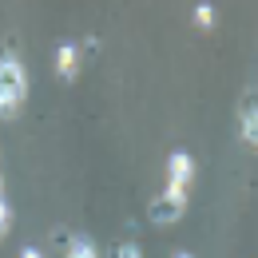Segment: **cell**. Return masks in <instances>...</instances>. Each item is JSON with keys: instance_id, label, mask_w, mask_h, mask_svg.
I'll use <instances>...</instances> for the list:
<instances>
[{"instance_id": "8fae6325", "label": "cell", "mask_w": 258, "mask_h": 258, "mask_svg": "<svg viewBox=\"0 0 258 258\" xmlns=\"http://www.w3.org/2000/svg\"><path fill=\"white\" fill-rule=\"evenodd\" d=\"M171 258H195V254H191V250H175Z\"/></svg>"}, {"instance_id": "3957f363", "label": "cell", "mask_w": 258, "mask_h": 258, "mask_svg": "<svg viewBox=\"0 0 258 258\" xmlns=\"http://www.w3.org/2000/svg\"><path fill=\"white\" fill-rule=\"evenodd\" d=\"M56 76L64 80V84H72L76 76H80V44H60L56 48Z\"/></svg>"}, {"instance_id": "9c48e42d", "label": "cell", "mask_w": 258, "mask_h": 258, "mask_svg": "<svg viewBox=\"0 0 258 258\" xmlns=\"http://www.w3.org/2000/svg\"><path fill=\"white\" fill-rule=\"evenodd\" d=\"M115 258H143V246H139V242H123V246L115 250Z\"/></svg>"}, {"instance_id": "30bf717a", "label": "cell", "mask_w": 258, "mask_h": 258, "mask_svg": "<svg viewBox=\"0 0 258 258\" xmlns=\"http://www.w3.org/2000/svg\"><path fill=\"white\" fill-rule=\"evenodd\" d=\"M20 258H44V250H40V246H24V250H20Z\"/></svg>"}, {"instance_id": "7a4b0ae2", "label": "cell", "mask_w": 258, "mask_h": 258, "mask_svg": "<svg viewBox=\"0 0 258 258\" xmlns=\"http://www.w3.org/2000/svg\"><path fill=\"white\" fill-rule=\"evenodd\" d=\"M191 183H195V159H191V151H171V159H167V187H163V199L187 211V203H191Z\"/></svg>"}, {"instance_id": "6da1fadb", "label": "cell", "mask_w": 258, "mask_h": 258, "mask_svg": "<svg viewBox=\"0 0 258 258\" xmlns=\"http://www.w3.org/2000/svg\"><path fill=\"white\" fill-rule=\"evenodd\" d=\"M28 99V72L16 48H0V119H16Z\"/></svg>"}, {"instance_id": "277c9868", "label": "cell", "mask_w": 258, "mask_h": 258, "mask_svg": "<svg viewBox=\"0 0 258 258\" xmlns=\"http://www.w3.org/2000/svg\"><path fill=\"white\" fill-rule=\"evenodd\" d=\"M147 215H151V223H159V226H171V223H179V219H183V215H187V211H183V207H175V203H167V199H155V203H151V211H147Z\"/></svg>"}, {"instance_id": "8992f818", "label": "cell", "mask_w": 258, "mask_h": 258, "mask_svg": "<svg viewBox=\"0 0 258 258\" xmlns=\"http://www.w3.org/2000/svg\"><path fill=\"white\" fill-rule=\"evenodd\" d=\"M242 139H246V147L258 151V107H246V111H242Z\"/></svg>"}, {"instance_id": "52a82bcc", "label": "cell", "mask_w": 258, "mask_h": 258, "mask_svg": "<svg viewBox=\"0 0 258 258\" xmlns=\"http://www.w3.org/2000/svg\"><path fill=\"white\" fill-rule=\"evenodd\" d=\"M195 24L199 28H215V8L211 4H195Z\"/></svg>"}, {"instance_id": "ba28073f", "label": "cell", "mask_w": 258, "mask_h": 258, "mask_svg": "<svg viewBox=\"0 0 258 258\" xmlns=\"http://www.w3.org/2000/svg\"><path fill=\"white\" fill-rule=\"evenodd\" d=\"M8 230H12V207H8L4 199H0V238H4Z\"/></svg>"}, {"instance_id": "5b68a950", "label": "cell", "mask_w": 258, "mask_h": 258, "mask_svg": "<svg viewBox=\"0 0 258 258\" xmlns=\"http://www.w3.org/2000/svg\"><path fill=\"white\" fill-rule=\"evenodd\" d=\"M64 258H99V246L88 238V234H72V238H68Z\"/></svg>"}]
</instances>
